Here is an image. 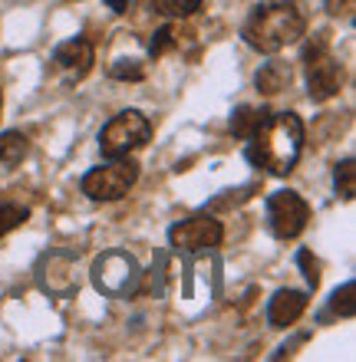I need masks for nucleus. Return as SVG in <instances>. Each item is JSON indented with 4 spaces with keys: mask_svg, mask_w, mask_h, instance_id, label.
<instances>
[{
    "mask_svg": "<svg viewBox=\"0 0 356 362\" xmlns=\"http://www.w3.org/2000/svg\"><path fill=\"white\" fill-rule=\"evenodd\" d=\"M264 115H268L264 109H251V105H241L238 112L231 115V132L241 135V139H248V135L260 125V119H264Z\"/></svg>",
    "mask_w": 356,
    "mask_h": 362,
    "instance_id": "nucleus-15",
    "label": "nucleus"
},
{
    "mask_svg": "<svg viewBox=\"0 0 356 362\" xmlns=\"http://www.w3.org/2000/svg\"><path fill=\"white\" fill-rule=\"evenodd\" d=\"M30 152V139L20 132H4L0 135V168H17Z\"/></svg>",
    "mask_w": 356,
    "mask_h": 362,
    "instance_id": "nucleus-12",
    "label": "nucleus"
},
{
    "mask_svg": "<svg viewBox=\"0 0 356 362\" xmlns=\"http://www.w3.org/2000/svg\"><path fill=\"white\" fill-rule=\"evenodd\" d=\"M333 310H340L343 316H353V284H347L343 290L333 293Z\"/></svg>",
    "mask_w": 356,
    "mask_h": 362,
    "instance_id": "nucleus-19",
    "label": "nucleus"
},
{
    "mask_svg": "<svg viewBox=\"0 0 356 362\" xmlns=\"http://www.w3.org/2000/svg\"><path fill=\"white\" fill-rule=\"evenodd\" d=\"M304 66H307V93L314 103H327L340 93L343 83V69H340L337 57L330 53L327 40H314L304 49Z\"/></svg>",
    "mask_w": 356,
    "mask_h": 362,
    "instance_id": "nucleus-5",
    "label": "nucleus"
},
{
    "mask_svg": "<svg viewBox=\"0 0 356 362\" xmlns=\"http://www.w3.org/2000/svg\"><path fill=\"white\" fill-rule=\"evenodd\" d=\"M135 181H139V165L122 155V158H109L106 165H99V168H89L83 175V194L89 201H119L129 194Z\"/></svg>",
    "mask_w": 356,
    "mask_h": 362,
    "instance_id": "nucleus-4",
    "label": "nucleus"
},
{
    "mask_svg": "<svg viewBox=\"0 0 356 362\" xmlns=\"http://www.w3.org/2000/svg\"><path fill=\"white\" fill-rule=\"evenodd\" d=\"M142 76H145V69L139 59H119L116 66H113V79H132V83H139Z\"/></svg>",
    "mask_w": 356,
    "mask_h": 362,
    "instance_id": "nucleus-18",
    "label": "nucleus"
},
{
    "mask_svg": "<svg viewBox=\"0 0 356 362\" xmlns=\"http://www.w3.org/2000/svg\"><path fill=\"white\" fill-rule=\"evenodd\" d=\"M290 79H294V69H290L287 63H264V66L258 69V76H254V86H258V93L274 95V93H280V89H287Z\"/></svg>",
    "mask_w": 356,
    "mask_h": 362,
    "instance_id": "nucleus-11",
    "label": "nucleus"
},
{
    "mask_svg": "<svg viewBox=\"0 0 356 362\" xmlns=\"http://www.w3.org/2000/svg\"><path fill=\"white\" fill-rule=\"evenodd\" d=\"M152 10L162 13V17H172V20H182V17H192L202 10V0H152Z\"/></svg>",
    "mask_w": 356,
    "mask_h": 362,
    "instance_id": "nucleus-14",
    "label": "nucleus"
},
{
    "mask_svg": "<svg viewBox=\"0 0 356 362\" xmlns=\"http://www.w3.org/2000/svg\"><path fill=\"white\" fill-rule=\"evenodd\" d=\"M152 139V122L139 109H122L103 125L99 132V152L106 158H122V155L142 148Z\"/></svg>",
    "mask_w": 356,
    "mask_h": 362,
    "instance_id": "nucleus-3",
    "label": "nucleus"
},
{
    "mask_svg": "<svg viewBox=\"0 0 356 362\" xmlns=\"http://www.w3.org/2000/svg\"><path fill=\"white\" fill-rule=\"evenodd\" d=\"M304 33H307V17L294 0H274L258 7L241 30L244 43L258 53H280L284 47L297 43Z\"/></svg>",
    "mask_w": 356,
    "mask_h": 362,
    "instance_id": "nucleus-2",
    "label": "nucleus"
},
{
    "mask_svg": "<svg viewBox=\"0 0 356 362\" xmlns=\"http://www.w3.org/2000/svg\"><path fill=\"white\" fill-rule=\"evenodd\" d=\"M93 59H96V53H93L89 40H83V37L67 40L53 53V73L63 79V86H73V83H79L93 69Z\"/></svg>",
    "mask_w": 356,
    "mask_h": 362,
    "instance_id": "nucleus-9",
    "label": "nucleus"
},
{
    "mask_svg": "<svg viewBox=\"0 0 356 362\" xmlns=\"http://www.w3.org/2000/svg\"><path fill=\"white\" fill-rule=\"evenodd\" d=\"M310 221V204L297 191H274L268 198V228L274 238L294 240L304 234Z\"/></svg>",
    "mask_w": 356,
    "mask_h": 362,
    "instance_id": "nucleus-6",
    "label": "nucleus"
},
{
    "mask_svg": "<svg viewBox=\"0 0 356 362\" xmlns=\"http://www.w3.org/2000/svg\"><path fill=\"white\" fill-rule=\"evenodd\" d=\"M93 284L103 296H125L139 284V264L125 250H109L93 264Z\"/></svg>",
    "mask_w": 356,
    "mask_h": 362,
    "instance_id": "nucleus-7",
    "label": "nucleus"
},
{
    "mask_svg": "<svg viewBox=\"0 0 356 362\" xmlns=\"http://www.w3.org/2000/svg\"><path fill=\"white\" fill-rule=\"evenodd\" d=\"M333 185H337V194L343 201H353L356 198V162L353 158H343L333 172Z\"/></svg>",
    "mask_w": 356,
    "mask_h": 362,
    "instance_id": "nucleus-13",
    "label": "nucleus"
},
{
    "mask_svg": "<svg viewBox=\"0 0 356 362\" xmlns=\"http://www.w3.org/2000/svg\"><path fill=\"white\" fill-rule=\"evenodd\" d=\"M106 4L116 10V13H125V10H129V0H106Z\"/></svg>",
    "mask_w": 356,
    "mask_h": 362,
    "instance_id": "nucleus-21",
    "label": "nucleus"
},
{
    "mask_svg": "<svg viewBox=\"0 0 356 362\" xmlns=\"http://www.w3.org/2000/svg\"><path fill=\"white\" fill-rule=\"evenodd\" d=\"M30 211L23 204H0V238L10 234V230H17L20 224H27Z\"/></svg>",
    "mask_w": 356,
    "mask_h": 362,
    "instance_id": "nucleus-16",
    "label": "nucleus"
},
{
    "mask_svg": "<svg viewBox=\"0 0 356 362\" xmlns=\"http://www.w3.org/2000/svg\"><path fill=\"white\" fill-rule=\"evenodd\" d=\"M168 240H172V247L178 250V254L195 257V254L222 247L224 228H222V221H214L212 214H195V218L178 221V224L168 230Z\"/></svg>",
    "mask_w": 356,
    "mask_h": 362,
    "instance_id": "nucleus-8",
    "label": "nucleus"
},
{
    "mask_svg": "<svg viewBox=\"0 0 356 362\" xmlns=\"http://www.w3.org/2000/svg\"><path fill=\"white\" fill-rule=\"evenodd\" d=\"M304 313H307V293H300V290H277L268 303V320L277 329L294 326Z\"/></svg>",
    "mask_w": 356,
    "mask_h": 362,
    "instance_id": "nucleus-10",
    "label": "nucleus"
},
{
    "mask_svg": "<svg viewBox=\"0 0 356 362\" xmlns=\"http://www.w3.org/2000/svg\"><path fill=\"white\" fill-rule=\"evenodd\" d=\"M248 139L251 165L270 175H290L304 152V122L294 112H268Z\"/></svg>",
    "mask_w": 356,
    "mask_h": 362,
    "instance_id": "nucleus-1",
    "label": "nucleus"
},
{
    "mask_svg": "<svg viewBox=\"0 0 356 362\" xmlns=\"http://www.w3.org/2000/svg\"><path fill=\"white\" fill-rule=\"evenodd\" d=\"M175 47H178V30L162 27L152 40V57H162V53H168V49H175Z\"/></svg>",
    "mask_w": 356,
    "mask_h": 362,
    "instance_id": "nucleus-17",
    "label": "nucleus"
},
{
    "mask_svg": "<svg viewBox=\"0 0 356 362\" xmlns=\"http://www.w3.org/2000/svg\"><path fill=\"white\" fill-rule=\"evenodd\" d=\"M356 7V0H327V10L333 17H350Z\"/></svg>",
    "mask_w": 356,
    "mask_h": 362,
    "instance_id": "nucleus-20",
    "label": "nucleus"
},
{
    "mask_svg": "<svg viewBox=\"0 0 356 362\" xmlns=\"http://www.w3.org/2000/svg\"><path fill=\"white\" fill-rule=\"evenodd\" d=\"M0 109H4V95H0Z\"/></svg>",
    "mask_w": 356,
    "mask_h": 362,
    "instance_id": "nucleus-22",
    "label": "nucleus"
}]
</instances>
